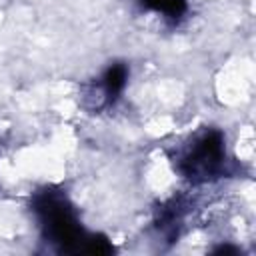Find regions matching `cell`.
Segmentation results:
<instances>
[{
	"instance_id": "obj_1",
	"label": "cell",
	"mask_w": 256,
	"mask_h": 256,
	"mask_svg": "<svg viewBox=\"0 0 256 256\" xmlns=\"http://www.w3.org/2000/svg\"><path fill=\"white\" fill-rule=\"evenodd\" d=\"M32 210L42 226L44 238L62 252H84L90 234L84 232L74 206L64 192L46 188L34 196Z\"/></svg>"
},
{
	"instance_id": "obj_2",
	"label": "cell",
	"mask_w": 256,
	"mask_h": 256,
	"mask_svg": "<svg viewBox=\"0 0 256 256\" xmlns=\"http://www.w3.org/2000/svg\"><path fill=\"white\" fill-rule=\"evenodd\" d=\"M226 164V146L220 130L206 128L196 134L186 150L180 154L176 166L190 182H208L218 178Z\"/></svg>"
},
{
	"instance_id": "obj_3",
	"label": "cell",
	"mask_w": 256,
	"mask_h": 256,
	"mask_svg": "<svg viewBox=\"0 0 256 256\" xmlns=\"http://www.w3.org/2000/svg\"><path fill=\"white\" fill-rule=\"evenodd\" d=\"M126 82H128V66L124 62L110 64L104 70V74L100 76V80H98V90H100L102 104L104 106L114 104L120 98V94L124 92Z\"/></svg>"
},
{
	"instance_id": "obj_4",
	"label": "cell",
	"mask_w": 256,
	"mask_h": 256,
	"mask_svg": "<svg viewBox=\"0 0 256 256\" xmlns=\"http://www.w3.org/2000/svg\"><path fill=\"white\" fill-rule=\"evenodd\" d=\"M138 2L144 10H152L156 14H162L170 22H178L188 10L186 0H138Z\"/></svg>"
},
{
	"instance_id": "obj_5",
	"label": "cell",
	"mask_w": 256,
	"mask_h": 256,
	"mask_svg": "<svg viewBox=\"0 0 256 256\" xmlns=\"http://www.w3.org/2000/svg\"><path fill=\"white\" fill-rule=\"evenodd\" d=\"M214 252H216V254H236L238 248H234V246H220V248H216Z\"/></svg>"
}]
</instances>
